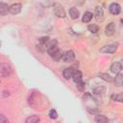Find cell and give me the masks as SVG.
Wrapping results in <instances>:
<instances>
[{"label": "cell", "mask_w": 123, "mask_h": 123, "mask_svg": "<svg viewBox=\"0 0 123 123\" xmlns=\"http://www.w3.org/2000/svg\"><path fill=\"white\" fill-rule=\"evenodd\" d=\"M111 99L112 101H116V102H123V95L120 93V94H112Z\"/></svg>", "instance_id": "7402d4cb"}, {"label": "cell", "mask_w": 123, "mask_h": 123, "mask_svg": "<svg viewBox=\"0 0 123 123\" xmlns=\"http://www.w3.org/2000/svg\"><path fill=\"white\" fill-rule=\"evenodd\" d=\"M94 119H95V122L96 123H109V118L106 117L103 114H100V113L96 114Z\"/></svg>", "instance_id": "4fadbf2b"}, {"label": "cell", "mask_w": 123, "mask_h": 123, "mask_svg": "<svg viewBox=\"0 0 123 123\" xmlns=\"http://www.w3.org/2000/svg\"><path fill=\"white\" fill-rule=\"evenodd\" d=\"M115 33V23L114 22H110L107 26H106V29H105V34L106 36L108 37H111L113 36Z\"/></svg>", "instance_id": "52a82bcc"}, {"label": "cell", "mask_w": 123, "mask_h": 123, "mask_svg": "<svg viewBox=\"0 0 123 123\" xmlns=\"http://www.w3.org/2000/svg\"><path fill=\"white\" fill-rule=\"evenodd\" d=\"M8 12H9V6H8V4L1 2L0 3V15L1 16H4Z\"/></svg>", "instance_id": "9a60e30c"}, {"label": "cell", "mask_w": 123, "mask_h": 123, "mask_svg": "<svg viewBox=\"0 0 123 123\" xmlns=\"http://www.w3.org/2000/svg\"><path fill=\"white\" fill-rule=\"evenodd\" d=\"M72 79H73L74 83L76 84V86L81 84L83 82V74H82V72L80 70H75V72H74V74L72 76Z\"/></svg>", "instance_id": "30bf717a"}, {"label": "cell", "mask_w": 123, "mask_h": 123, "mask_svg": "<svg viewBox=\"0 0 123 123\" xmlns=\"http://www.w3.org/2000/svg\"><path fill=\"white\" fill-rule=\"evenodd\" d=\"M75 60V54L72 50H68L62 55V61L64 62H71Z\"/></svg>", "instance_id": "5b68a950"}, {"label": "cell", "mask_w": 123, "mask_h": 123, "mask_svg": "<svg viewBox=\"0 0 123 123\" xmlns=\"http://www.w3.org/2000/svg\"><path fill=\"white\" fill-rule=\"evenodd\" d=\"M92 17H93L92 12H86L84 13L83 17H82V21L85 22V23H87V22H89V21L92 19Z\"/></svg>", "instance_id": "ac0fdd59"}, {"label": "cell", "mask_w": 123, "mask_h": 123, "mask_svg": "<svg viewBox=\"0 0 123 123\" xmlns=\"http://www.w3.org/2000/svg\"><path fill=\"white\" fill-rule=\"evenodd\" d=\"M98 76L101 78V79H103L104 81H106V82H111L112 81V78L109 75V74H107V73H99L98 74Z\"/></svg>", "instance_id": "44dd1931"}, {"label": "cell", "mask_w": 123, "mask_h": 123, "mask_svg": "<svg viewBox=\"0 0 123 123\" xmlns=\"http://www.w3.org/2000/svg\"><path fill=\"white\" fill-rule=\"evenodd\" d=\"M109 11L111 14H119L120 13V11H121V8H120V5L117 4V3H111L110 6H109Z\"/></svg>", "instance_id": "ba28073f"}, {"label": "cell", "mask_w": 123, "mask_h": 123, "mask_svg": "<svg viewBox=\"0 0 123 123\" xmlns=\"http://www.w3.org/2000/svg\"><path fill=\"white\" fill-rule=\"evenodd\" d=\"M69 15H70V17L72 19H77L80 16V12L76 8L72 7V8L69 9Z\"/></svg>", "instance_id": "2e32d148"}, {"label": "cell", "mask_w": 123, "mask_h": 123, "mask_svg": "<svg viewBox=\"0 0 123 123\" xmlns=\"http://www.w3.org/2000/svg\"><path fill=\"white\" fill-rule=\"evenodd\" d=\"M12 69L10 64H8V63H1L0 64V74L3 77L10 76L12 74Z\"/></svg>", "instance_id": "3957f363"}, {"label": "cell", "mask_w": 123, "mask_h": 123, "mask_svg": "<svg viewBox=\"0 0 123 123\" xmlns=\"http://www.w3.org/2000/svg\"><path fill=\"white\" fill-rule=\"evenodd\" d=\"M122 85H123V75L121 73H118L114 78V86L120 87L122 86Z\"/></svg>", "instance_id": "5bb4252c"}, {"label": "cell", "mask_w": 123, "mask_h": 123, "mask_svg": "<svg viewBox=\"0 0 123 123\" xmlns=\"http://www.w3.org/2000/svg\"><path fill=\"white\" fill-rule=\"evenodd\" d=\"M94 15H95V18H96L97 21H102L104 19V11H103V8L100 7V6H97L95 8Z\"/></svg>", "instance_id": "9c48e42d"}, {"label": "cell", "mask_w": 123, "mask_h": 123, "mask_svg": "<svg viewBox=\"0 0 123 123\" xmlns=\"http://www.w3.org/2000/svg\"><path fill=\"white\" fill-rule=\"evenodd\" d=\"M21 4L20 3H13L11 6H9V12L12 14H17L21 11Z\"/></svg>", "instance_id": "8992f818"}, {"label": "cell", "mask_w": 123, "mask_h": 123, "mask_svg": "<svg viewBox=\"0 0 123 123\" xmlns=\"http://www.w3.org/2000/svg\"><path fill=\"white\" fill-rule=\"evenodd\" d=\"M110 69H111V71L113 74H118V73H120V71L122 69V64L119 62H113L111 65V68Z\"/></svg>", "instance_id": "7c38bea8"}, {"label": "cell", "mask_w": 123, "mask_h": 123, "mask_svg": "<svg viewBox=\"0 0 123 123\" xmlns=\"http://www.w3.org/2000/svg\"><path fill=\"white\" fill-rule=\"evenodd\" d=\"M47 53L49 54V56L51 57L59 48H58V45H57V40L56 39H52V40H49V42L47 43L46 47H45Z\"/></svg>", "instance_id": "7a4b0ae2"}, {"label": "cell", "mask_w": 123, "mask_h": 123, "mask_svg": "<svg viewBox=\"0 0 123 123\" xmlns=\"http://www.w3.org/2000/svg\"><path fill=\"white\" fill-rule=\"evenodd\" d=\"M49 117H50L51 119H56V118L58 117V112H57V111L54 110V109L50 110V111H49Z\"/></svg>", "instance_id": "cb8c5ba5"}, {"label": "cell", "mask_w": 123, "mask_h": 123, "mask_svg": "<svg viewBox=\"0 0 123 123\" xmlns=\"http://www.w3.org/2000/svg\"><path fill=\"white\" fill-rule=\"evenodd\" d=\"M0 123H10L8 118L4 115V114H1L0 113Z\"/></svg>", "instance_id": "484cf974"}, {"label": "cell", "mask_w": 123, "mask_h": 123, "mask_svg": "<svg viewBox=\"0 0 123 123\" xmlns=\"http://www.w3.org/2000/svg\"><path fill=\"white\" fill-rule=\"evenodd\" d=\"M104 91H105V87L104 86H98V87H96V88L93 89V92L95 94H98V95H101Z\"/></svg>", "instance_id": "d4e9b609"}, {"label": "cell", "mask_w": 123, "mask_h": 123, "mask_svg": "<svg viewBox=\"0 0 123 123\" xmlns=\"http://www.w3.org/2000/svg\"><path fill=\"white\" fill-rule=\"evenodd\" d=\"M118 45H119V44H118L117 42L105 45V46H103V47L100 48V52H101V53H106V54H113V53H115V51L117 50Z\"/></svg>", "instance_id": "6da1fadb"}, {"label": "cell", "mask_w": 123, "mask_h": 123, "mask_svg": "<svg viewBox=\"0 0 123 123\" xmlns=\"http://www.w3.org/2000/svg\"><path fill=\"white\" fill-rule=\"evenodd\" d=\"M54 13H55V15H57L60 18H64L65 17V12H64L63 7L60 4H58V3L54 4Z\"/></svg>", "instance_id": "277c9868"}, {"label": "cell", "mask_w": 123, "mask_h": 123, "mask_svg": "<svg viewBox=\"0 0 123 123\" xmlns=\"http://www.w3.org/2000/svg\"><path fill=\"white\" fill-rule=\"evenodd\" d=\"M62 55H63V53H62L61 50H59V49H58V50H57V51H56V52L51 56V58H52L55 62H59L60 60H62Z\"/></svg>", "instance_id": "d6986e66"}, {"label": "cell", "mask_w": 123, "mask_h": 123, "mask_svg": "<svg viewBox=\"0 0 123 123\" xmlns=\"http://www.w3.org/2000/svg\"><path fill=\"white\" fill-rule=\"evenodd\" d=\"M74 72H75V70H74L73 67H67V68H65V69L62 71V76H63V78H64L65 80H69V79L72 78Z\"/></svg>", "instance_id": "8fae6325"}, {"label": "cell", "mask_w": 123, "mask_h": 123, "mask_svg": "<svg viewBox=\"0 0 123 123\" xmlns=\"http://www.w3.org/2000/svg\"><path fill=\"white\" fill-rule=\"evenodd\" d=\"M87 29H88V31H89L90 33H92V34H96V33L99 31V27H98L97 25H95V24H90V25H88V26H87Z\"/></svg>", "instance_id": "603a6c76"}, {"label": "cell", "mask_w": 123, "mask_h": 123, "mask_svg": "<svg viewBox=\"0 0 123 123\" xmlns=\"http://www.w3.org/2000/svg\"><path fill=\"white\" fill-rule=\"evenodd\" d=\"M49 37H40L39 39H38V45L40 46V47H43V48H45L46 47V45H47V43L49 42Z\"/></svg>", "instance_id": "ffe728a7"}, {"label": "cell", "mask_w": 123, "mask_h": 123, "mask_svg": "<svg viewBox=\"0 0 123 123\" xmlns=\"http://www.w3.org/2000/svg\"><path fill=\"white\" fill-rule=\"evenodd\" d=\"M38 122H39V116L37 114L29 116L25 120V123H38Z\"/></svg>", "instance_id": "e0dca14e"}]
</instances>
